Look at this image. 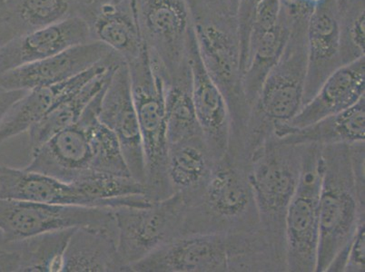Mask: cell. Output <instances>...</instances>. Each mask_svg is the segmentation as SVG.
Here are the masks:
<instances>
[{
    "mask_svg": "<svg viewBox=\"0 0 365 272\" xmlns=\"http://www.w3.org/2000/svg\"><path fill=\"white\" fill-rule=\"evenodd\" d=\"M364 142L322 147L319 245L315 272H341L348 245L365 221Z\"/></svg>",
    "mask_w": 365,
    "mask_h": 272,
    "instance_id": "1",
    "label": "cell"
},
{
    "mask_svg": "<svg viewBox=\"0 0 365 272\" xmlns=\"http://www.w3.org/2000/svg\"><path fill=\"white\" fill-rule=\"evenodd\" d=\"M135 272H284L287 264L261 229L238 234H191L129 266Z\"/></svg>",
    "mask_w": 365,
    "mask_h": 272,
    "instance_id": "2",
    "label": "cell"
},
{
    "mask_svg": "<svg viewBox=\"0 0 365 272\" xmlns=\"http://www.w3.org/2000/svg\"><path fill=\"white\" fill-rule=\"evenodd\" d=\"M249 158L228 148L200 190L185 195V234H238L259 230L260 220L248 177Z\"/></svg>",
    "mask_w": 365,
    "mask_h": 272,
    "instance_id": "3",
    "label": "cell"
},
{
    "mask_svg": "<svg viewBox=\"0 0 365 272\" xmlns=\"http://www.w3.org/2000/svg\"><path fill=\"white\" fill-rule=\"evenodd\" d=\"M305 148L307 145L291 144L272 135L248 161L262 230L284 260L285 216L299 184Z\"/></svg>",
    "mask_w": 365,
    "mask_h": 272,
    "instance_id": "4",
    "label": "cell"
},
{
    "mask_svg": "<svg viewBox=\"0 0 365 272\" xmlns=\"http://www.w3.org/2000/svg\"><path fill=\"white\" fill-rule=\"evenodd\" d=\"M307 25L292 26L279 61L269 72L252 105L243 142L249 157L273 135L275 126L292 120L304 105Z\"/></svg>",
    "mask_w": 365,
    "mask_h": 272,
    "instance_id": "5",
    "label": "cell"
},
{
    "mask_svg": "<svg viewBox=\"0 0 365 272\" xmlns=\"http://www.w3.org/2000/svg\"><path fill=\"white\" fill-rule=\"evenodd\" d=\"M125 64L144 147L148 197L153 202L162 200L174 194L167 177L165 82L153 68L145 46L140 55Z\"/></svg>",
    "mask_w": 365,
    "mask_h": 272,
    "instance_id": "6",
    "label": "cell"
},
{
    "mask_svg": "<svg viewBox=\"0 0 365 272\" xmlns=\"http://www.w3.org/2000/svg\"><path fill=\"white\" fill-rule=\"evenodd\" d=\"M197 44L205 70L227 100L233 122L231 141L242 144L250 115L242 86L241 48L237 22L222 18L192 15Z\"/></svg>",
    "mask_w": 365,
    "mask_h": 272,
    "instance_id": "7",
    "label": "cell"
},
{
    "mask_svg": "<svg viewBox=\"0 0 365 272\" xmlns=\"http://www.w3.org/2000/svg\"><path fill=\"white\" fill-rule=\"evenodd\" d=\"M322 147L307 145L299 184L285 216V263L288 272L317 270L324 172Z\"/></svg>",
    "mask_w": 365,
    "mask_h": 272,
    "instance_id": "8",
    "label": "cell"
},
{
    "mask_svg": "<svg viewBox=\"0 0 365 272\" xmlns=\"http://www.w3.org/2000/svg\"><path fill=\"white\" fill-rule=\"evenodd\" d=\"M137 12L143 41L163 80L190 71L188 41L193 19L187 0H137Z\"/></svg>",
    "mask_w": 365,
    "mask_h": 272,
    "instance_id": "9",
    "label": "cell"
},
{
    "mask_svg": "<svg viewBox=\"0 0 365 272\" xmlns=\"http://www.w3.org/2000/svg\"><path fill=\"white\" fill-rule=\"evenodd\" d=\"M187 212V199L181 192L145 207L114 209L118 254L125 271L163 245L184 235Z\"/></svg>",
    "mask_w": 365,
    "mask_h": 272,
    "instance_id": "10",
    "label": "cell"
},
{
    "mask_svg": "<svg viewBox=\"0 0 365 272\" xmlns=\"http://www.w3.org/2000/svg\"><path fill=\"white\" fill-rule=\"evenodd\" d=\"M79 227H115L112 209L0 198V232L6 242Z\"/></svg>",
    "mask_w": 365,
    "mask_h": 272,
    "instance_id": "11",
    "label": "cell"
},
{
    "mask_svg": "<svg viewBox=\"0 0 365 272\" xmlns=\"http://www.w3.org/2000/svg\"><path fill=\"white\" fill-rule=\"evenodd\" d=\"M290 32L289 24L281 14L279 0H262L241 61L242 86L250 110L265 78L279 61Z\"/></svg>",
    "mask_w": 365,
    "mask_h": 272,
    "instance_id": "12",
    "label": "cell"
},
{
    "mask_svg": "<svg viewBox=\"0 0 365 272\" xmlns=\"http://www.w3.org/2000/svg\"><path fill=\"white\" fill-rule=\"evenodd\" d=\"M91 104V102L76 124L58 132L32 151V159L26 170L68 184L98 177L88 127Z\"/></svg>",
    "mask_w": 365,
    "mask_h": 272,
    "instance_id": "13",
    "label": "cell"
},
{
    "mask_svg": "<svg viewBox=\"0 0 365 272\" xmlns=\"http://www.w3.org/2000/svg\"><path fill=\"white\" fill-rule=\"evenodd\" d=\"M98 116L99 121L117 136L132 177L145 184L144 147L125 62L112 73Z\"/></svg>",
    "mask_w": 365,
    "mask_h": 272,
    "instance_id": "14",
    "label": "cell"
},
{
    "mask_svg": "<svg viewBox=\"0 0 365 272\" xmlns=\"http://www.w3.org/2000/svg\"><path fill=\"white\" fill-rule=\"evenodd\" d=\"M192 99L205 144L214 157H223L233 135L231 113L225 96L205 70L199 54L194 26L188 41Z\"/></svg>",
    "mask_w": 365,
    "mask_h": 272,
    "instance_id": "15",
    "label": "cell"
},
{
    "mask_svg": "<svg viewBox=\"0 0 365 272\" xmlns=\"http://www.w3.org/2000/svg\"><path fill=\"white\" fill-rule=\"evenodd\" d=\"M114 51L99 41H91L51 58L11 69L0 74L6 90L31 91L69 80L108 58Z\"/></svg>",
    "mask_w": 365,
    "mask_h": 272,
    "instance_id": "16",
    "label": "cell"
},
{
    "mask_svg": "<svg viewBox=\"0 0 365 272\" xmlns=\"http://www.w3.org/2000/svg\"><path fill=\"white\" fill-rule=\"evenodd\" d=\"M122 62L125 61L121 56L114 52L101 64L68 81L33 89L26 93L0 122V145L14 136L29 132L32 126L44 119L56 106L81 90L96 76Z\"/></svg>",
    "mask_w": 365,
    "mask_h": 272,
    "instance_id": "17",
    "label": "cell"
},
{
    "mask_svg": "<svg viewBox=\"0 0 365 272\" xmlns=\"http://www.w3.org/2000/svg\"><path fill=\"white\" fill-rule=\"evenodd\" d=\"M91 41V26L81 16L26 33L0 48V74Z\"/></svg>",
    "mask_w": 365,
    "mask_h": 272,
    "instance_id": "18",
    "label": "cell"
},
{
    "mask_svg": "<svg viewBox=\"0 0 365 272\" xmlns=\"http://www.w3.org/2000/svg\"><path fill=\"white\" fill-rule=\"evenodd\" d=\"M307 51L304 105L335 70L344 66L340 16L335 0H325L312 13L307 25Z\"/></svg>",
    "mask_w": 365,
    "mask_h": 272,
    "instance_id": "19",
    "label": "cell"
},
{
    "mask_svg": "<svg viewBox=\"0 0 365 272\" xmlns=\"http://www.w3.org/2000/svg\"><path fill=\"white\" fill-rule=\"evenodd\" d=\"M94 12L92 0H5L0 5V41L5 45L73 16L88 21Z\"/></svg>",
    "mask_w": 365,
    "mask_h": 272,
    "instance_id": "20",
    "label": "cell"
},
{
    "mask_svg": "<svg viewBox=\"0 0 365 272\" xmlns=\"http://www.w3.org/2000/svg\"><path fill=\"white\" fill-rule=\"evenodd\" d=\"M364 56L341 66L320 86L292 120V127H304L328 116L339 114L365 98Z\"/></svg>",
    "mask_w": 365,
    "mask_h": 272,
    "instance_id": "21",
    "label": "cell"
},
{
    "mask_svg": "<svg viewBox=\"0 0 365 272\" xmlns=\"http://www.w3.org/2000/svg\"><path fill=\"white\" fill-rule=\"evenodd\" d=\"M0 198L56 205L98 207L75 184L48 175L0 165Z\"/></svg>",
    "mask_w": 365,
    "mask_h": 272,
    "instance_id": "22",
    "label": "cell"
},
{
    "mask_svg": "<svg viewBox=\"0 0 365 272\" xmlns=\"http://www.w3.org/2000/svg\"><path fill=\"white\" fill-rule=\"evenodd\" d=\"M93 41L108 46L128 62L145 48L137 12V0H119L99 6L88 21Z\"/></svg>",
    "mask_w": 365,
    "mask_h": 272,
    "instance_id": "23",
    "label": "cell"
},
{
    "mask_svg": "<svg viewBox=\"0 0 365 272\" xmlns=\"http://www.w3.org/2000/svg\"><path fill=\"white\" fill-rule=\"evenodd\" d=\"M273 135L291 144L321 147L365 142V98L339 114L328 116L304 127L278 125Z\"/></svg>",
    "mask_w": 365,
    "mask_h": 272,
    "instance_id": "24",
    "label": "cell"
},
{
    "mask_svg": "<svg viewBox=\"0 0 365 272\" xmlns=\"http://www.w3.org/2000/svg\"><path fill=\"white\" fill-rule=\"evenodd\" d=\"M125 271L118 250L117 226L79 227L73 232L62 272Z\"/></svg>",
    "mask_w": 365,
    "mask_h": 272,
    "instance_id": "25",
    "label": "cell"
},
{
    "mask_svg": "<svg viewBox=\"0 0 365 272\" xmlns=\"http://www.w3.org/2000/svg\"><path fill=\"white\" fill-rule=\"evenodd\" d=\"M217 161L203 136L168 145L167 177L172 192L191 195L200 190Z\"/></svg>",
    "mask_w": 365,
    "mask_h": 272,
    "instance_id": "26",
    "label": "cell"
},
{
    "mask_svg": "<svg viewBox=\"0 0 365 272\" xmlns=\"http://www.w3.org/2000/svg\"><path fill=\"white\" fill-rule=\"evenodd\" d=\"M118 66H113L108 71L96 76L81 90L56 106L44 119L32 126L29 130V144L32 151L41 147L58 132L76 124L89 103L107 85L112 73Z\"/></svg>",
    "mask_w": 365,
    "mask_h": 272,
    "instance_id": "27",
    "label": "cell"
},
{
    "mask_svg": "<svg viewBox=\"0 0 365 272\" xmlns=\"http://www.w3.org/2000/svg\"><path fill=\"white\" fill-rule=\"evenodd\" d=\"M165 112L168 145L203 136L192 99L190 71L165 83Z\"/></svg>",
    "mask_w": 365,
    "mask_h": 272,
    "instance_id": "28",
    "label": "cell"
},
{
    "mask_svg": "<svg viewBox=\"0 0 365 272\" xmlns=\"http://www.w3.org/2000/svg\"><path fill=\"white\" fill-rule=\"evenodd\" d=\"M75 229L46 232L16 241L21 260L19 271L62 272L66 249Z\"/></svg>",
    "mask_w": 365,
    "mask_h": 272,
    "instance_id": "29",
    "label": "cell"
},
{
    "mask_svg": "<svg viewBox=\"0 0 365 272\" xmlns=\"http://www.w3.org/2000/svg\"><path fill=\"white\" fill-rule=\"evenodd\" d=\"M364 9L340 18L343 64L364 56Z\"/></svg>",
    "mask_w": 365,
    "mask_h": 272,
    "instance_id": "30",
    "label": "cell"
},
{
    "mask_svg": "<svg viewBox=\"0 0 365 272\" xmlns=\"http://www.w3.org/2000/svg\"><path fill=\"white\" fill-rule=\"evenodd\" d=\"M365 221L361 222L348 245L344 255L343 272H364Z\"/></svg>",
    "mask_w": 365,
    "mask_h": 272,
    "instance_id": "31",
    "label": "cell"
},
{
    "mask_svg": "<svg viewBox=\"0 0 365 272\" xmlns=\"http://www.w3.org/2000/svg\"><path fill=\"white\" fill-rule=\"evenodd\" d=\"M262 0H240L237 16V31L240 41L241 61L247 49L249 32L253 23L255 11Z\"/></svg>",
    "mask_w": 365,
    "mask_h": 272,
    "instance_id": "32",
    "label": "cell"
},
{
    "mask_svg": "<svg viewBox=\"0 0 365 272\" xmlns=\"http://www.w3.org/2000/svg\"><path fill=\"white\" fill-rule=\"evenodd\" d=\"M21 268V260L16 242H6L0 232V272H16Z\"/></svg>",
    "mask_w": 365,
    "mask_h": 272,
    "instance_id": "33",
    "label": "cell"
},
{
    "mask_svg": "<svg viewBox=\"0 0 365 272\" xmlns=\"http://www.w3.org/2000/svg\"><path fill=\"white\" fill-rule=\"evenodd\" d=\"M28 92L24 90H6L0 86V122L11 111L13 105L21 100Z\"/></svg>",
    "mask_w": 365,
    "mask_h": 272,
    "instance_id": "34",
    "label": "cell"
},
{
    "mask_svg": "<svg viewBox=\"0 0 365 272\" xmlns=\"http://www.w3.org/2000/svg\"><path fill=\"white\" fill-rule=\"evenodd\" d=\"M239 1L240 0H223L224 6L229 15L237 19Z\"/></svg>",
    "mask_w": 365,
    "mask_h": 272,
    "instance_id": "35",
    "label": "cell"
},
{
    "mask_svg": "<svg viewBox=\"0 0 365 272\" xmlns=\"http://www.w3.org/2000/svg\"><path fill=\"white\" fill-rule=\"evenodd\" d=\"M93 1V6H94L95 11L99 6H104L106 4H109V3H111L114 1V0H92Z\"/></svg>",
    "mask_w": 365,
    "mask_h": 272,
    "instance_id": "36",
    "label": "cell"
},
{
    "mask_svg": "<svg viewBox=\"0 0 365 272\" xmlns=\"http://www.w3.org/2000/svg\"><path fill=\"white\" fill-rule=\"evenodd\" d=\"M5 0H0V5H2L4 3Z\"/></svg>",
    "mask_w": 365,
    "mask_h": 272,
    "instance_id": "37",
    "label": "cell"
},
{
    "mask_svg": "<svg viewBox=\"0 0 365 272\" xmlns=\"http://www.w3.org/2000/svg\"><path fill=\"white\" fill-rule=\"evenodd\" d=\"M2 46H3L2 42H1V41H0V48H2Z\"/></svg>",
    "mask_w": 365,
    "mask_h": 272,
    "instance_id": "38",
    "label": "cell"
},
{
    "mask_svg": "<svg viewBox=\"0 0 365 272\" xmlns=\"http://www.w3.org/2000/svg\"><path fill=\"white\" fill-rule=\"evenodd\" d=\"M114 1H119V0H114ZM114 1H113V2H114Z\"/></svg>",
    "mask_w": 365,
    "mask_h": 272,
    "instance_id": "39",
    "label": "cell"
}]
</instances>
